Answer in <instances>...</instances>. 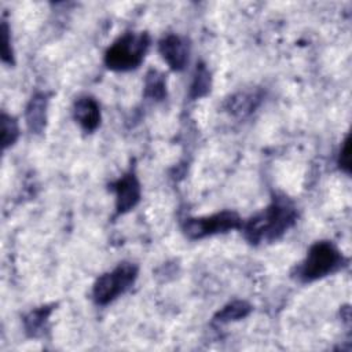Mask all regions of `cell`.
Segmentation results:
<instances>
[{"mask_svg": "<svg viewBox=\"0 0 352 352\" xmlns=\"http://www.w3.org/2000/svg\"><path fill=\"white\" fill-rule=\"evenodd\" d=\"M256 102H258V99H256L254 95H248V94H239L238 96H234L230 100V111H232L234 114L238 116H246L248 113H250L254 107H256Z\"/></svg>", "mask_w": 352, "mask_h": 352, "instance_id": "5bb4252c", "label": "cell"}, {"mask_svg": "<svg viewBox=\"0 0 352 352\" xmlns=\"http://www.w3.org/2000/svg\"><path fill=\"white\" fill-rule=\"evenodd\" d=\"M242 227L241 217L234 212H221L213 216L188 219L183 224L184 234L191 239H201L217 232H226L228 230Z\"/></svg>", "mask_w": 352, "mask_h": 352, "instance_id": "5b68a950", "label": "cell"}, {"mask_svg": "<svg viewBox=\"0 0 352 352\" xmlns=\"http://www.w3.org/2000/svg\"><path fill=\"white\" fill-rule=\"evenodd\" d=\"M250 305L245 301H232L228 305H226L221 311L217 312L214 319L220 323L231 322V320H238L245 318L250 312Z\"/></svg>", "mask_w": 352, "mask_h": 352, "instance_id": "30bf717a", "label": "cell"}, {"mask_svg": "<svg viewBox=\"0 0 352 352\" xmlns=\"http://www.w3.org/2000/svg\"><path fill=\"white\" fill-rule=\"evenodd\" d=\"M144 92H146V96H150V98H154L157 100H161L166 95L164 76L161 73H158V72L151 70L147 74V78H146Z\"/></svg>", "mask_w": 352, "mask_h": 352, "instance_id": "4fadbf2b", "label": "cell"}, {"mask_svg": "<svg viewBox=\"0 0 352 352\" xmlns=\"http://www.w3.org/2000/svg\"><path fill=\"white\" fill-rule=\"evenodd\" d=\"M45 109H47L45 96L41 94L34 95L26 109V121L32 132L37 133L43 131L45 125Z\"/></svg>", "mask_w": 352, "mask_h": 352, "instance_id": "9c48e42d", "label": "cell"}, {"mask_svg": "<svg viewBox=\"0 0 352 352\" xmlns=\"http://www.w3.org/2000/svg\"><path fill=\"white\" fill-rule=\"evenodd\" d=\"M51 312V308H38L32 311L26 318H25V329L29 333V336H37L41 329L44 327L47 318Z\"/></svg>", "mask_w": 352, "mask_h": 352, "instance_id": "7c38bea8", "label": "cell"}, {"mask_svg": "<svg viewBox=\"0 0 352 352\" xmlns=\"http://www.w3.org/2000/svg\"><path fill=\"white\" fill-rule=\"evenodd\" d=\"M148 45L150 37L147 33H126L109 47L104 55V63L116 72L136 69L142 63Z\"/></svg>", "mask_w": 352, "mask_h": 352, "instance_id": "7a4b0ae2", "label": "cell"}, {"mask_svg": "<svg viewBox=\"0 0 352 352\" xmlns=\"http://www.w3.org/2000/svg\"><path fill=\"white\" fill-rule=\"evenodd\" d=\"M209 89H210V74L204 65H199L197 67L192 84L190 87V96L194 99L201 98L206 95Z\"/></svg>", "mask_w": 352, "mask_h": 352, "instance_id": "8fae6325", "label": "cell"}, {"mask_svg": "<svg viewBox=\"0 0 352 352\" xmlns=\"http://www.w3.org/2000/svg\"><path fill=\"white\" fill-rule=\"evenodd\" d=\"M18 124L16 121L7 116V114H3L1 116V143H3V147L6 148L7 146L12 144L16 138H18Z\"/></svg>", "mask_w": 352, "mask_h": 352, "instance_id": "9a60e30c", "label": "cell"}, {"mask_svg": "<svg viewBox=\"0 0 352 352\" xmlns=\"http://www.w3.org/2000/svg\"><path fill=\"white\" fill-rule=\"evenodd\" d=\"M158 50L172 70L179 72L184 69L188 60V47L183 38L175 34H168L160 41Z\"/></svg>", "mask_w": 352, "mask_h": 352, "instance_id": "52a82bcc", "label": "cell"}, {"mask_svg": "<svg viewBox=\"0 0 352 352\" xmlns=\"http://www.w3.org/2000/svg\"><path fill=\"white\" fill-rule=\"evenodd\" d=\"M138 268L135 264L122 263L113 271L100 275L92 289V297L96 304L106 305L125 293L135 282Z\"/></svg>", "mask_w": 352, "mask_h": 352, "instance_id": "277c9868", "label": "cell"}, {"mask_svg": "<svg viewBox=\"0 0 352 352\" xmlns=\"http://www.w3.org/2000/svg\"><path fill=\"white\" fill-rule=\"evenodd\" d=\"M1 43H3V48H1L3 60L11 63L12 62V51H11V47H10L8 28H7L6 23H3V26H1Z\"/></svg>", "mask_w": 352, "mask_h": 352, "instance_id": "e0dca14e", "label": "cell"}, {"mask_svg": "<svg viewBox=\"0 0 352 352\" xmlns=\"http://www.w3.org/2000/svg\"><path fill=\"white\" fill-rule=\"evenodd\" d=\"M297 219L294 206L286 198H276L261 213L252 217L243 227L246 238L252 243L274 241L289 230Z\"/></svg>", "mask_w": 352, "mask_h": 352, "instance_id": "6da1fadb", "label": "cell"}, {"mask_svg": "<svg viewBox=\"0 0 352 352\" xmlns=\"http://www.w3.org/2000/svg\"><path fill=\"white\" fill-rule=\"evenodd\" d=\"M342 256L338 249L327 242L320 241L314 243L305 260L298 268V278L302 282H312L320 279L334 271H337L342 264Z\"/></svg>", "mask_w": 352, "mask_h": 352, "instance_id": "3957f363", "label": "cell"}, {"mask_svg": "<svg viewBox=\"0 0 352 352\" xmlns=\"http://www.w3.org/2000/svg\"><path fill=\"white\" fill-rule=\"evenodd\" d=\"M349 151H351V144H349V138H346L344 140V144H342L341 151H340V158H338L340 168L342 170H345L346 173H349V170H351V155H349Z\"/></svg>", "mask_w": 352, "mask_h": 352, "instance_id": "2e32d148", "label": "cell"}, {"mask_svg": "<svg viewBox=\"0 0 352 352\" xmlns=\"http://www.w3.org/2000/svg\"><path fill=\"white\" fill-rule=\"evenodd\" d=\"M116 191V208L118 213H125L135 208L140 199V184L135 173L129 172L120 177L114 184Z\"/></svg>", "mask_w": 352, "mask_h": 352, "instance_id": "8992f818", "label": "cell"}, {"mask_svg": "<svg viewBox=\"0 0 352 352\" xmlns=\"http://www.w3.org/2000/svg\"><path fill=\"white\" fill-rule=\"evenodd\" d=\"M74 120L81 125L82 129L92 132L99 126L100 109L98 102L91 96L78 98L74 103Z\"/></svg>", "mask_w": 352, "mask_h": 352, "instance_id": "ba28073f", "label": "cell"}]
</instances>
